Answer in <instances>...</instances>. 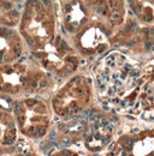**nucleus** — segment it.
<instances>
[{
	"mask_svg": "<svg viewBox=\"0 0 154 156\" xmlns=\"http://www.w3.org/2000/svg\"><path fill=\"white\" fill-rule=\"evenodd\" d=\"M56 33V20L51 1H28L19 22V34L33 49L48 46Z\"/></svg>",
	"mask_w": 154,
	"mask_h": 156,
	"instance_id": "nucleus-1",
	"label": "nucleus"
},
{
	"mask_svg": "<svg viewBox=\"0 0 154 156\" xmlns=\"http://www.w3.org/2000/svg\"><path fill=\"white\" fill-rule=\"evenodd\" d=\"M47 84L40 70H33L24 61L0 65V94L19 96L31 94Z\"/></svg>",
	"mask_w": 154,
	"mask_h": 156,
	"instance_id": "nucleus-2",
	"label": "nucleus"
},
{
	"mask_svg": "<svg viewBox=\"0 0 154 156\" xmlns=\"http://www.w3.org/2000/svg\"><path fill=\"white\" fill-rule=\"evenodd\" d=\"M19 132L28 138H42L46 136L51 114L47 105L40 98H27L17 100L12 106Z\"/></svg>",
	"mask_w": 154,
	"mask_h": 156,
	"instance_id": "nucleus-3",
	"label": "nucleus"
},
{
	"mask_svg": "<svg viewBox=\"0 0 154 156\" xmlns=\"http://www.w3.org/2000/svg\"><path fill=\"white\" fill-rule=\"evenodd\" d=\"M90 98L92 91L88 80L77 76L58 90L52 100V107L59 117L71 118L84 111Z\"/></svg>",
	"mask_w": 154,
	"mask_h": 156,
	"instance_id": "nucleus-4",
	"label": "nucleus"
},
{
	"mask_svg": "<svg viewBox=\"0 0 154 156\" xmlns=\"http://www.w3.org/2000/svg\"><path fill=\"white\" fill-rule=\"evenodd\" d=\"M42 66L59 77H68L74 73L78 66V58L72 53L68 42L60 36H56L48 46L33 51Z\"/></svg>",
	"mask_w": 154,
	"mask_h": 156,
	"instance_id": "nucleus-5",
	"label": "nucleus"
},
{
	"mask_svg": "<svg viewBox=\"0 0 154 156\" xmlns=\"http://www.w3.org/2000/svg\"><path fill=\"white\" fill-rule=\"evenodd\" d=\"M107 36L105 25L100 22H90L76 34L75 43L82 54H100L107 49Z\"/></svg>",
	"mask_w": 154,
	"mask_h": 156,
	"instance_id": "nucleus-6",
	"label": "nucleus"
},
{
	"mask_svg": "<svg viewBox=\"0 0 154 156\" xmlns=\"http://www.w3.org/2000/svg\"><path fill=\"white\" fill-rule=\"evenodd\" d=\"M22 36L13 28L0 27V65L15 62L22 55Z\"/></svg>",
	"mask_w": 154,
	"mask_h": 156,
	"instance_id": "nucleus-7",
	"label": "nucleus"
},
{
	"mask_svg": "<svg viewBox=\"0 0 154 156\" xmlns=\"http://www.w3.org/2000/svg\"><path fill=\"white\" fill-rule=\"evenodd\" d=\"M112 130L113 125L110 120L105 118L93 119L92 125L86 130L84 133L86 147L92 151L101 150L110 143Z\"/></svg>",
	"mask_w": 154,
	"mask_h": 156,
	"instance_id": "nucleus-8",
	"label": "nucleus"
},
{
	"mask_svg": "<svg viewBox=\"0 0 154 156\" xmlns=\"http://www.w3.org/2000/svg\"><path fill=\"white\" fill-rule=\"evenodd\" d=\"M63 13L66 31L71 34L79 33L88 24V7L82 1L63 2Z\"/></svg>",
	"mask_w": 154,
	"mask_h": 156,
	"instance_id": "nucleus-9",
	"label": "nucleus"
},
{
	"mask_svg": "<svg viewBox=\"0 0 154 156\" xmlns=\"http://www.w3.org/2000/svg\"><path fill=\"white\" fill-rule=\"evenodd\" d=\"M17 122L10 109L0 107V147H12L17 142Z\"/></svg>",
	"mask_w": 154,
	"mask_h": 156,
	"instance_id": "nucleus-10",
	"label": "nucleus"
},
{
	"mask_svg": "<svg viewBox=\"0 0 154 156\" xmlns=\"http://www.w3.org/2000/svg\"><path fill=\"white\" fill-rule=\"evenodd\" d=\"M22 15L15 7L13 2L0 1V27L13 28L20 22Z\"/></svg>",
	"mask_w": 154,
	"mask_h": 156,
	"instance_id": "nucleus-11",
	"label": "nucleus"
},
{
	"mask_svg": "<svg viewBox=\"0 0 154 156\" xmlns=\"http://www.w3.org/2000/svg\"><path fill=\"white\" fill-rule=\"evenodd\" d=\"M0 156H24L19 147H0Z\"/></svg>",
	"mask_w": 154,
	"mask_h": 156,
	"instance_id": "nucleus-12",
	"label": "nucleus"
},
{
	"mask_svg": "<svg viewBox=\"0 0 154 156\" xmlns=\"http://www.w3.org/2000/svg\"><path fill=\"white\" fill-rule=\"evenodd\" d=\"M51 156H78L75 153V151H72V150H69V149H64V150H60V151H58L56 154H53V155Z\"/></svg>",
	"mask_w": 154,
	"mask_h": 156,
	"instance_id": "nucleus-13",
	"label": "nucleus"
}]
</instances>
